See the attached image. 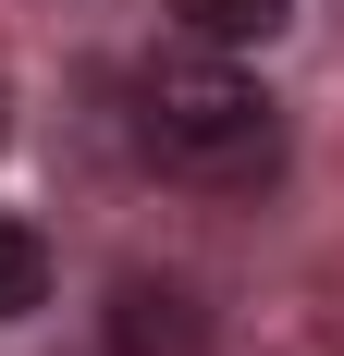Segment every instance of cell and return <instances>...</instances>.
Wrapping results in <instances>:
<instances>
[{
  "label": "cell",
  "mask_w": 344,
  "mask_h": 356,
  "mask_svg": "<svg viewBox=\"0 0 344 356\" xmlns=\"http://www.w3.org/2000/svg\"><path fill=\"white\" fill-rule=\"evenodd\" d=\"M49 307V234L0 209V320H37Z\"/></svg>",
  "instance_id": "277c9868"
},
{
  "label": "cell",
  "mask_w": 344,
  "mask_h": 356,
  "mask_svg": "<svg viewBox=\"0 0 344 356\" xmlns=\"http://www.w3.org/2000/svg\"><path fill=\"white\" fill-rule=\"evenodd\" d=\"M136 147L172 184H209V197H246V184L283 172V99L234 49H172L136 74Z\"/></svg>",
  "instance_id": "6da1fadb"
},
{
  "label": "cell",
  "mask_w": 344,
  "mask_h": 356,
  "mask_svg": "<svg viewBox=\"0 0 344 356\" xmlns=\"http://www.w3.org/2000/svg\"><path fill=\"white\" fill-rule=\"evenodd\" d=\"M111 356H209V307L185 283L123 270V283H111Z\"/></svg>",
  "instance_id": "7a4b0ae2"
},
{
  "label": "cell",
  "mask_w": 344,
  "mask_h": 356,
  "mask_svg": "<svg viewBox=\"0 0 344 356\" xmlns=\"http://www.w3.org/2000/svg\"><path fill=\"white\" fill-rule=\"evenodd\" d=\"M172 25L197 37V49H271L295 25V0H172Z\"/></svg>",
  "instance_id": "3957f363"
}]
</instances>
